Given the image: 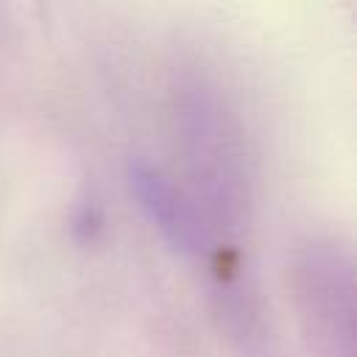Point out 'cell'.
I'll use <instances>...</instances> for the list:
<instances>
[{
	"instance_id": "obj_1",
	"label": "cell",
	"mask_w": 357,
	"mask_h": 357,
	"mask_svg": "<svg viewBox=\"0 0 357 357\" xmlns=\"http://www.w3.org/2000/svg\"><path fill=\"white\" fill-rule=\"evenodd\" d=\"M293 307L310 357H354V257L346 240L315 234L293 254Z\"/></svg>"
}]
</instances>
